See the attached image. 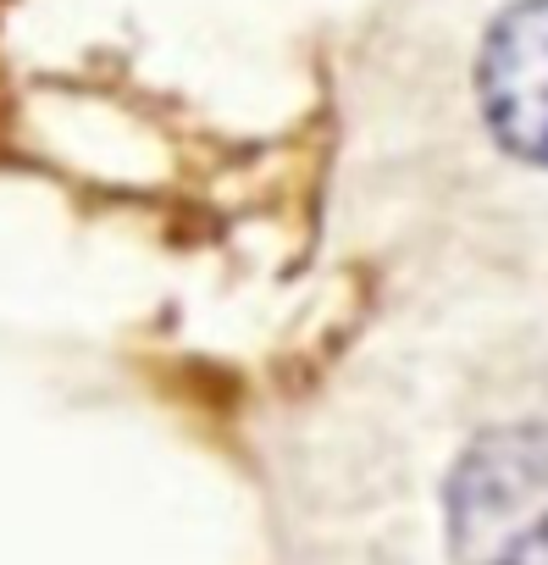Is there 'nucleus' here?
<instances>
[{"instance_id":"f03ea898","label":"nucleus","mask_w":548,"mask_h":565,"mask_svg":"<svg viewBox=\"0 0 548 565\" xmlns=\"http://www.w3.org/2000/svg\"><path fill=\"white\" fill-rule=\"evenodd\" d=\"M454 543L476 565H548V438L504 433L460 466Z\"/></svg>"},{"instance_id":"f257e3e1","label":"nucleus","mask_w":548,"mask_h":565,"mask_svg":"<svg viewBox=\"0 0 548 565\" xmlns=\"http://www.w3.org/2000/svg\"><path fill=\"white\" fill-rule=\"evenodd\" d=\"M471 106L498 161L548 178V0H498L471 62Z\"/></svg>"}]
</instances>
